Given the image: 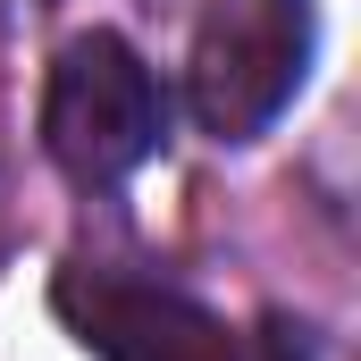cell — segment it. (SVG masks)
Returning a JSON list of instances; mask_svg holds the SVG:
<instances>
[{"instance_id":"cell-1","label":"cell","mask_w":361,"mask_h":361,"mask_svg":"<svg viewBox=\"0 0 361 361\" xmlns=\"http://www.w3.org/2000/svg\"><path fill=\"white\" fill-rule=\"evenodd\" d=\"M319 59L311 0H210L185 59V109L210 143H252L294 109Z\"/></svg>"},{"instance_id":"cell-2","label":"cell","mask_w":361,"mask_h":361,"mask_svg":"<svg viewBox=\"0 0 361 361\" xmlns=\"http://www.w3.org/2000/svg\"><path fill=\"white\" fill-rule=\"evenodd\" d=\"M169 143V85L118 34H76L42 85V152L76 185H126Z\"/></svg>"},{"instance_id":"cell-3","label":"cell","mask_w":361,"mask_h":361,"mask_svg":"<svg viewBox=\"0 0 361 361\" xmlns=\"http://www.w3.org/2000/svg\"><path fill=\"white\" fill-rule=\"evenodd\" d=\"M51 302H59V319L76 328V345L92 361H244L227 319L169 277L76 261V269H59Z\"/></svg>"},{"instance_id":"cell-4","label":"cell","mask_w":361,"mask_h":361,"mask_svg":"<svg viewBox=\"0 0 361 361\" xmlns=\"http://www.w3.org/2000/svg\"><path fill=\"white\" fill-rule=\"evenodd\" d=\"M261 345H269V361H336V345H328L311 319H286V311H269Z\"/></svg>"}]
</instances>
